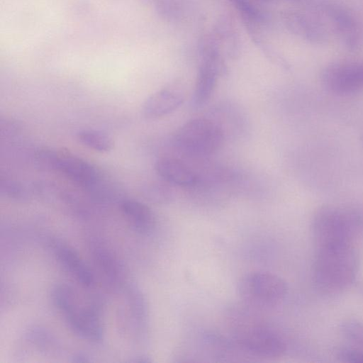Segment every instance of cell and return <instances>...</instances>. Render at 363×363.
Returning <instances> with one entry per match:
<instances>
[{
  "label": "cell",
  "instance_id": "9",
  "mask_svg": "<svg viewBox=\"0 0 363 363\" xmlns=\"http://www.w3.org/2000/svg\"><path fill=\"white\" fill-rule=\"evenodd\" d=\"M88 249L94 266L102 274L107 284L119 287L124 281V268L112 250L99 238L91 236Z\"/></svg>",
  "mask_w": 363,
  "mask_h": 363
},
{
  "label": "cell",
  "instance_id": "14",
  "mask_svg": "<svg viewBox=\"0 0 363 363\" xmlns=\"http://www.w3.org/2000/svg\"><path fill=\"white\" fill-rule=\"evenodd\" d=\"M119 206L123 215L135 231L141 235H148L154 230L156 218L145 203L133 199H123Z\"/></svg>",
  "mask_w": 363,
  "mask_h": 363
},
{
  "label": "cell",
  "instance_id": "27",
  "mask_svg": "<svg viewBox=\"0 0 363 363\" xmlns=\"http://www.w3.org/2000/svg\"><path fill=\"white\" fill-rule=\"evenodd\" d=\"M70 359V361L72 362H89L91 361L90 356L83 352H78L73 354Z\"/></svg>",
  "mask_w": 363,
  "mask_h": 363
},
{
  "label": "cell",
  "instance_id": "18",
  "mask_svg": "<svg viewBox=\"0 0 363 363\" xmlns=\"http://www.w3.org/2000/svg\"><path fill=\"white\" fill-rule=\"evenodd\" d=\"M284 18L287 26L294 33L308 40L323 39L322 29L306 16L298 13H287Z\"/></svg>",
  "mask_w": 363,
  "mask_h": 363
},
{
  "label": "cell",
  "instance_id": "7",
  "mask_svg": "<svg viewBox=\"0 0 363 363\" xmlns=\"http://www.w3.org/2000/svg\"><path fill=\"white\" fill-rule=\"evenodd\" d=\"M101 304L93 298L86 304L79 303L64 318L70 330L79 337L94 343L104 339V328L101 319Z\"/></svg>",
  "mask_w": 363,
  "mask_h": 363
},
{
  "label": "cell",
  "instance_id": "2",
  "mask_svg": "<svg viewBox=\"0 0 363 363\" xmlns=\"http://www.w3.org/2000/svg\"><path fill=\"white\" fill-rule=\"evenodd\" d=\"M362 220L351 210L335 206H323L313 214L311 222L315 248L354 243Z\"/></svg>",
  "mask_w": 363,
  "mask_h": 363
},
{
  "label": "cell",
  "instance_id": "16",
  "mask_svg": "<svg viewBox=\"0 0 363 363\" xmlns=\"http://www.w3.org/2000/svg\"><path fill=\"white\" fill-rule=\"evenodd\" d=\"M234 106L230 104H223L212 111L214 116L208 117L216 123L223 130L225 137L232 133H240L246 123L245 116Z\"/></svg>",
  "mask_w": 363,
  "mask_h": 363
},
{
  "label": "cell",
  "instance_id": "8",
  "mask_svg": "<svg viewBox=\"0 0 363 363\" xmlns=\"http://www.w3.org/2000/svg\"><path fill=\"white\" fill-rule=\"evenodd\" d=\"M324 86L332 93L349 94L363 88V64L337 63L326 67L322 74Z\"/></svg>",
  "mask_w": 363,
  "mask_h": 363
},
{
  "label": "cell",
  "instance_id": "23",
  "mask_svg": "<svg viewBox=\"0 0 363 363\" xmlns=\"http://www.w3.org/2000/svg\"><path fill=\"white\" fill-rule=\"evenodd\" d=\"M141 193L146 200L155 203H167L173 196L169 184L164 181L144 184L141 188Z\"/></svg>",
  "mask_w": 363,
  "mask_h": 363
},
{
  "label": "cell",
  "instance_id": "17",
  "mask_svg": "<svg viewBox=\"0 0 363 363\" xmlns=\"http://www.w3.org/2000/svg\"><path fill=\"white\" fill-rule=\"evenodd\" d=\"M25 337L29 343L41 352L54 354L60 349V342L55 335L43 326H30L25 333Z\"/></svg>",
  "mask_w": 363,
  "mask_h": 363
},
{
  "label": "cell",
  "instance_id": "12",
  "mask_svg": "<svg viewBox=\"0 0 363 363\" xmlns=\"http://www.w3.org/2000/svg\"><path fill=\"white\" fill-rule=\"evenodd\" d=\"M158 176L169 184L193 189L199 181V174L185 161L174 157H162L155 164Z\"/></svg>",
  "mask_w": 363,
  "mask_h": 363
},
{
  "label": "cell",
  "instance_id": "11",
  "mask_svg": "<svg viewBox=\"0 0 363 363\" xmlns=\"http://www.w3.org/2000/svg\"><path fill=\"white\" fill-rule=\"evenodd\" d=\"M125 326L131 337L141 340L146 329L147 308L140 289L129 284L125 289Z\"/></svg>",
  "mask_w": 363,
  "mask_h": 363
},
{
  "label": "cell",
  "instance_id": "26",
  "mask_svg": "<svg viewBox=\"0 0 363 363\" xmlns=\"http://www.w3.org/2000/svg\"><path fill=\"white\" fill-rule=\"evenodd\" d=\"M354 347H342L336 351L337 357L345 362L363 363V348Z\"/></svg>",
  "mask_w": 363,
  "mask_h": 363
},
{
  "label": "cell",
  "instance_id": "22",
  "mask_svg": "<svg viewBox=\"0 0 363 363\" xmlns=\"http://www.w3.org/2000/svg\"><path fill=\"white\" fill-rule=\"evenodd\" d=\"M0 194L11 201L23 202L30 197V189L22 182L9 177H1Z\"/></svg>",
  "mask_w": 363,
  "mask_h": 363
},
{
  "label": "cell",
  "instance_id": "24",
  "mask_svg": "<svg viewBox=\"0 0 363 363\" xmlns=\"http://www.w3.org/2000/svg\"><path fill=\"white\" fill-rule=\"evenodd\" d=\"M340 333L351 345L363 348V322L348 319L340 325Z\"/></svg>",
  "mask_w": 363,
  "mask_h": 363
},
{
  "label": "cell",
  "instance_id": "3",
  "mask_svg": "<svg viewBox=\"0 0 363 363\" xmlns=\"http://www.w3.org/2000/svg\"><path fill=\"white\" fill-rule=\"evenodd\" d=\"M225 135L220 126L209 118H199L183 124L173 136L174 147L191 157H203L218 151Z\"/></svg>",
  "mask_w": 363,
  "mask_h": 363
},
{
  "label": "cell",
  "instance_id": "4",
  "mask_svg": "<svg viewBox=\"0 0 363 363\" xmlns=\"http://www.w3.org/2000/svg\"><path fill=\"white\" fill-rule=\"evenodd\" d=\"M238 293L246 304L260 309L273 308L285 299L288 287L280 277L267 272H252L238 283Z\"/></svg>",
  "mask_w": 363,
  "mask_h": 363
},
{
  "label": "cell",
  "instance_id": "13",
  "mask_svg": "<svg viewBox=\"0 0 363 363\" xmlns=\"http://www.w3.org/2000/svg\"><path fill=\"white\" fill-rule=\"evenodd\" d=\"M184 101L182 89L177 85H169L150 96L144 102L142 113L147 118H157L177 109Z\"/></svg>",
  "mask_w": 363,
  "mask_h": 363
},
{
  "label": "cell",
  "instance_id": "20",
  "mask_svg": "<svg viewBox=\"0 0 363 363\" xmlns=\"http://www.w3.org/2000/svg\"><path fill=\"white\" fill-rule=\"evenodd\" d=\"M50 298L54 306L62 315L79 303L77 291L65 284L55 285L51 289Z\"/></svg>",
  "mask_w": 363,
  "mask_h": 363
},
{
  "label": "cell",
  "instance_id": "28",
  "mask_svg": "<svg viewBox=\"0 0 363 363\" xmlns=\"http://www.w3.org/2000/svg\"><path fill=\"white\" fill-rule=\"evenodd\" d=\"M132 362H149L150 359L147 356L145 355H138L133 357L132 359L130 360Z\"/></svg>",
  "mask_w": 363,
  "mask_h": 363
},
{
  "label": "cell",
  "instance_id": "1",
  "mask_svg": "<svg viewBox=\"0 0 363 363\" xmlns=\"http://www.w3.org/2000/svg\"><path fill=\"white\" fill-rule=\"evenodd\" d=\"M359 268V256L354 243L315 248L312 279L319 292L334 295L354 281Z\"/></svg>",
  "mask_w": 363,
  "mask_h": 363
},
{
  "label": "cell",
  "instance_id": "5",
  "mask_svg": "<svg viewBox=\"0 0 363 363\" xmlns=\"http://www.w3.org/2000/svg\"><path fill=\"white\" fill-rule=\"evenodd\" d=\"M235 342L246 352L260 357H279L286 351V345L280 335L264 325L242 327L236 333Z\"/></svg>",
  "mask_w": 363,
  "mask_h": 363
},
{
  "label": "cell",
  "instance_id": "25",
  "mask_svg": "<svg viewBox=\"0 0 363 363\" xmlns=\"http://www.w3.org/2000/svg\"><path fill=\"white\" fill-rule=\"evenodd\" d=\"M249 23L262 21L260 13L247 0H230Z\"/></svg>",
  "mask_w": 363,
  "mask_h": 363
},
{
  "label": "cell",
  "instance_id": "15",
  "mask_svg": "<svg viewBox=\"0 0 363 363\" xmlns=\"http://www.w3.org/2000/svg\"><path fill=\"white\" fill-rule=\"evenodd\" d=\"M220 74L212 65L203 61L199 69L193 94V105L195 107L203 106L211 98Z\"/></svg>",
  "mask_w": 363,
  "mask_h": 363
},
{
  "label": "cell",
  "instance_id": "19",
  "mask_svg": "<svg viewBox=\"0 0 363 363\" xmlns=\"http://www.w3.org/2000/svg\"><path fill=\"white\" fill-rule=\"evenodd\" d=\"M76 137L81 144L99 152H108L114 146L109 135L97 130L82 129L77 133Z\"/></svg>",
  "mask_w": 363,
  "mask_h": 363
},
{
  "label": "cell",
  "instance_id": "10",
  "mask_svg": "<svg viewBox=\"0 0 363 363\" xmlns=\"http://www.w3.org/2000/svg\"><path fill=\"white\" fill-rule=\"evenodd\" d=\"M50 245L59 264L78 283L86 288L94 284L93 272L73 247L58 240H53Z\"/></svg>",
  "mask_w": 363,
  "mask_h": 363
},
{
  "label": "cell",
  "instance_id": "6",
  "mask_svg": "<svg viewBox=\"0 0 363 363\" xmlns=\"http://www.w3.org/2000/svg\"><path fill=\"white\" fill-rule=\"evenodd\" d=\"M50 170L61 172L86 192L105 176L97 167L84 159L54 150L52 151Z\"/></svg>",
  "mask_w": 363,
  "mask_h": 363
},
{
  "label": "cell",
  "instance_id": "21",
  "mask_svg": "<svg viewBox=\"0 0 363 363\" xmlns=\"http://www.w3.org/2000/svg\"><path fill=\"white\" fill-rule=\"evenodd\" d=\"M327 10L344 35L347 44L351 48L355 46L358 43L359 36L354 19L340 9L332 7Z\"/></svg>",
  "mask_w": 363,
  "mask_h": 363
}]
</instances>
